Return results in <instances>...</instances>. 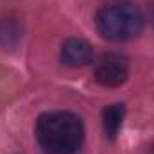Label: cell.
<instances>
[{
    "label": "cell",
    "mask_w": 154,
    "mask_h": 154,
    "mask_svg": "<svg viewBox=\"0 0 154 154\" xmlns=\"http://www.w3.org/2000/svg\"><path fill=\"white\" fill-rule=\"evenodd\" d=\"M36 138L45 152L74 154L82 145V120L70 111L45 113L36 122Z\"/></svg>",
    "instance_id": "cell-1"
},
{
    "label": "cell",
    "mask_w": 154,
    "mask_h": 154,
    "mask_svg": "<svg viewBox=\"0 0 154 154\" xmlns=\"http://www.w3.org/2000/svg\"><path fill=\"white\" fill-rule=\"evenodd\" d=\"M97 31L109 41H125L140 34L143 27L142 11L125 0H115L104 4L95 16Z\"/></svg>",
    "instance_id": "cell-2"
},
{
    "label": "cell",
    "mask_w": 154,
    "mask_h": 154,
    "mask_svg": "<svg viewBox=\"0 0 154 154\" xmlns=\"http://www.w3.org/2000/svg\"><path fill=\"white\" fill-rule=\"evenodd\" d=\"M129 75V61L120 54H106L95 66V81L100 86L116 88L124 84Z\"/></svg>",
    "instance_id": "cell-3"
},
{
    "label": "cell",
    "mask_w": 154,
    "mask_h": 154,
    "mask_svg": "<svg viewBox=\"0 0 154 154\" xmlns=\"http://www.w3.org/2000/svg\"><path fill=\"white\" fill-rule=\"evenodd\" d=\"M93 57V48L88 41L81 38H68L61 47V61L66 66H84L91 61Z\"/></svg>",
    "instance_id": "cell-4"
},
{
    "label": "cell",
    "mask_w": 154,
    "mask_h": 154,
    "mask_svg": "<svg viewBox=\"0 0 154 154\" xmlns=\"http://www.w3.org/2000/svg\"><path fill=\"white\" fill-rule=\"evenodd\" d=\"M125 116V106L122 102H116L108 106L102 111V127H104V134L108 140H115L120 127H122V120Z\"/></svg>",
    "instance_id": "cell-5"
},
{
    "label": "cell",
    "mask_w": 154,
    "mask_h": 154,
    "mask_svg": "<svg viewBox=\"0 0 154 154\" xmlns=\"http://www.w3.org/2000/svg\"><path fill=\"white\" fill-rule=\"evenodd\" d=\"M22 38V27L13 18H4L0 22V45L5 48L14 47Z\"/></svg>",
    "instance_id": "cell-6"
},
{
    "label": "cell",
    "mask_w": 154,
    "mask_h": 154,
    "mask_svg": "<svg viewBox=\"0 0 154 154\" xmlns=\"http://www.w3.org/2000/svg\"><path fill=\"white\" fill-rule=\"evenodd\" d=\"M151 20H152V23H154V5H152V11H151Z\"/></svg>",
    "instance_id": "cell-7"
},
{
    "label": "cell",
    "mask_w": 154,
    "mask_h": 154,
    "mask_svg": "<svg viewBox=\"0 0 154 154\" xmlns=\"http://www.w3.org/2000/svg\"><path fill=\"white\" fill-rule=\"evenodd\" d=\"M152 154H154V147H152Z\"/></svg>",
    "instance_id": "cell-8"
}]
</instances>
